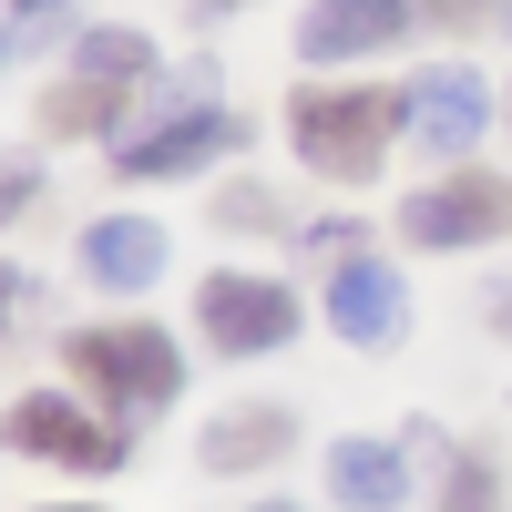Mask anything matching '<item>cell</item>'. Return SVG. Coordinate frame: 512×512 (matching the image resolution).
I'll return each mask as SVG.
<instances>
[{"label": "cell", "mask_w": 512, "mask_h": 512, "mask_svg": "<svg viewBox=\"0 0 512 512\" xmlns=\"http://www.w3.org/2000/svg\"><path fill=\"white\" fill-rule=\"evenodd\" d=\"M11 11H41V0H11Z\"/></svg>", "instance_id": "cell-24"}, {"label": "cell", "mask_w": 512, "mask_h": 512, "mask_svg": "<svg viewBox=\"0 0 512 512\" xmlns=\"http://www.w3.org/2000/svg\"><path fill=\"white\" fill-rule=\"evenodd\" d=\"M72 62H82V72H113V82H144V72H154V41H144V31H82Z\"/></svg>", "instance_id": "cell-14"}, {"label": "cell", "mask_w": 512, "mask_h": 512, "mask_svg": "<svg viewBox=\"0 0 512 512\" xmlns=\"http://www.w3.org/2000/svg\"><path fill=\"white\" fill-rule=\"evenodd\" d=\"M502 226H512V185H492V175H441V185H420L400 205V236L410 246H482Z\"/></svg>", "instance_id": "cell-5"}, {"label": "cell", "mask_w": 512, "mask_h": 512, "mask_svg": "<svg viewBox=\"0 0 512 512\" xmlns=\"http://www.w3.org/2000/svg\"><path fill=\"white\" fill-rule=\"evenodd\" d=\"M328 328L349 338V349H390V338L410 328L400 267H379V256H338V277H328Z\"/></svg>", "instance_id": "cell-7"}, {"label": "cell", "mask_w": 512, "mask_h": 512, "mask_svg": "<svg viewBox=\"0 0 512 512\" xmlns=\"http://www.w3.org/2000/svg\"><path fill=\"white\" fill-rule=\"evenodd\" d=\"M123 93L134 82H113V72H72L62 93H41V134H103V123H123Z\"/></svg>", "instance_id": "cell-13"}, {"label": "cell", "mask_w": 512, "mask_h": 512, "mask_svg": "<svg viewBox=\"0 0 512 512\" xmlns=\"http://www.w3.org/2000/svg\"><path fill=\"white\" fill-rule=\"evenodd\" d=\"M0 62H11V21H0Z\"/></svg>", "instance_id": "cell-22"}, {"label": "cell", "mask_w": 512, "mask_h": 512, "mask_svg": "<svg viewBox=\"0 0 512 512\" xmlns=\"http://www.w3.org/2000/svg\"><path fill=\"white\" fill-rule=\"evenodd\" d=\"M297 451V420L287 410H226L205 431V472H267V461Z\"/></svg>", "instance_id": "cell-12"}, {"label": "cell", "mask_w": 512, "mask_h": 512, "mask_svg": "<svg viewBox=\"0 0 512 512\" xmlns=\"http://www.w3.org/2000/svg\"><path fill=\"white\" fill-rule=\"evenodd\" d=\"M400 31H410V0H308L297 52L308 62H359V52H390Z\"/></svg>", "instance_id": "cell-9"}, {"label": "cell", "mask_w": 512, "mask_h": 512, "mask_svg": "<svg viewBox=\"0 0 512 512\" xmlns=\"http://www.w3.org/2000/svg\"><path fill=\"white\" fill-rule=\"evenodd\" d=\"M256 512H297V502H256Z\"/></svg>", "instance_id": "cell-23"}, {"label": "cell", "mask_w": 512, "mask_h": 512, "mask_svg": "<svg viewBox=\"0 0 512 512\" xmlns=\"http://www.w3.org/2000/svg\"><path fill=\"white\" fill-rule=\"evenodd\" d=\"M400 103H410V144H431V154H461V144L492 134V93H482V72H461V62L420 72Z\"/></svg>", "instance_id": "cell-8"}, {"label": "cell", "mask_w": 512, "mask_h": 512, "mask_svg": "<svg viewBox=\"0 0 512 512\" xmlns=\"http://www.w3.org/2000/svg\"><path fill=\"white\" fill-rule=\"evenodd\" d=\"M328 492L349 502V512H400L410 502V461L390 441H338L328 451Z\"/></svg>", "instance_id": "cell-11"}, {"label": "cell", "mask_w": 512, "mask_h": 512, "mask_svg": "<svg viewBox=\"0 0 512 512\" xmlns=\"http://www.w3.org/2000/svg\"><path fill=\"white\" fill-rule=\"evenodd\" d=\"M72 379H93V390L123 410V420H154V410H175L185 390V359H175V338L144 328V318H123V328H82L72 338Z\"/></svg>", "instance_id": "cell-2"}, {"label": "cell", "mask_w": 512, "mask_h": 512, "mask_svg": "<svg viewBox=\"0 0 512 512\" xmlns=\"http://www.w3.org/2000/svg\"><path fill=\"white\" fill-rule=\"evenodd\" d=\"M216 226H246V236H277L287 216H277V205H267V195H256V185H236V195L216 205Z\"/></svg>", "instance_id": "cell-16"}, {"label": "cell", "mask_w": 512, "mask_h": 512, "mask_svg": "<svg viewBox=\"0 0 512 512\" xmlns=\"http://www.w3.org/2000/svg\"><path fill=\"white\" fill-rule=\"evenodd\" d=\"M492 328H512V287H492Z\"/></svg>", "instance_id": "cell-20"}, {"label": "cell", "mask_w": 512, "mask_h": 512, "mask_svg": "<svg viewBox=\"0 0 512 512\" xmlns=\"http://www.w3.org/2000/svg\"><path fill=\"white\" fill-rule=\"evenodd\" d=\"M21 297H31V277H21V267H0V328L21 318Z\"/></svg>", "instance_id": "cell-19"}, {"label": "cell", "mask_w": 512, "mask_h": 512, "mask_svg": "<svg viewBox=\"0 0 512 512\" xmlns=\"http://www.w3.org/2000/svg\"><path fill=\"white\" fill-rule=\"evenodd\" d=\"M195 11H205V21H216V11H236V0H195Z\"/></svg>", "instance_id": "cell-21"}, {"label": "cell", "mask_w": 512, "mask_h": 512, "mask_svg": "<svg viewBox=\"0 0 512 512\" xmlns=\"http://www.w3.org/2000/svg\"><path fill=\"white\" fill-rule=\"evenodd\" d=\"M502 0H431V21H451V31H472V21H492Z\"/></svg>", "instance_id": "cell-18"}, {"label": "cell", "mask_w": 512, "mask_h": 512, "mask_svg": "<svg viewBox=\"0 0 512 512\" xmlns=\"http://www.w3.org/2000/svg\"><path fill=\"white\" fill-rule=\"evenodd\" d=\"M441 512H502V482H492V461H451V482H441Z\"/></svg>", "instance_id": "cell-15"}, {"label": "cell", "mask_w": 512, "mask_h": 512, "mask_svg": "<svg viewBox=\"0 0 512 512\" xmlns=\"http://www.w3.org/2000/svg\"><path fill=\"white\" fill-rule=\"evenodd\" d=\"M31 185H41V175H31V154H0V226L31 205Z\"/></svg>", "instance_id": "cell-17"}, {"label": "cell", "mask_w": 512, "mask_h": 512, "mask_svg": "<svg viewBox=\"0 0 512 512\" xmlns=\"http://www.w3.org/2000/svg\"><path fill=\"white\" fill-rule=\"evenodd\" d=\"M195 318H205V349L216 359H267V349L297 338V297L277 277H205Z\"/></svg>", "instance_id": "cell-3"}, {"label": "cell", "mask_w": 512, "mask_h": 512, "mask_svg": "<svg viewBox=\"0 0 512 512\" xmlns=\"http://www.w3.org/2000/svg\"><path fill=\"white\" fill-rule=\"evenodd\" d=\"M400 123H410V103H400V93H379V82H359V93H297V103H287L297 164H318L328 185L379 175V154L400 144Z\"/></svg>", "instance_id": "cell-1"}, {"label": "cell", "mask_w": 512, "mask_h": 512, "mask_svg": "<svg viewBox=\"0 0 512 512\" xmlns=\"http://www.w3.org/2000/svg\"><path fill=\"white\" fill-rule=\"evenodd\" d=\"M246 134H236V113L216 103V113H175V123H154V134H123L113 144V175H134V185H164V175H195V164H216V154H236Z\"/></svg>", "instance_id": "cell-6"}, {"label": "cell", "mask_w": 512, "mask_h": 512, "mask_svg": "<svg viewBox=\"0 0 512 512\" xmlns=\"http://www.w3.org/2000/svg\"><path fill=\"white\" fill-rule=\"evenodd\" d=\"M82 267H93L103 287L134 297V287H154V277H164V226H154V216H103L93 236H82Z\"/></svg>", "instance_id": "cell-10"}, {"label": "cell", "mask_w": 512, "mask_h": 512, "mask_svg": "<svg viewBox=\"0 0 512 512\" xmlns=\"http://www.w3.org/2000/svg\"><path fill=\"white\" fill-rule=\"evenodd\" d=\"M0 441H11V451H31V461H62V472H113V461H123V431H113V420L72 410V400H52V390L11 400Z\"/></svg>", "instance_id": "cell-4"}]
</instances>
